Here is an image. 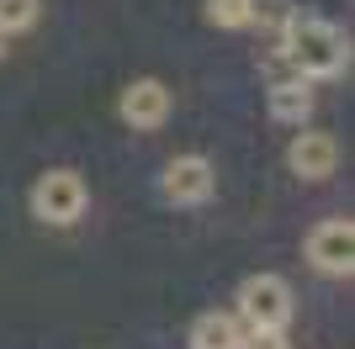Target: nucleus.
<instances>
[{
	"instance_id": "12",
	"label": "nucleus",
	"mask_w": 355,
	"mask_h": 349,
	"mask_svg": "<svg viewBox=\"0 0 355 349\" xmlns=\"http://www.w3.org/2000/svg\"><path fill=\"white\" fill-rule=\"evenodd\" d=\"M239 349H292V344H286V328H250Z\"/></svg>"
},
{
	"instance_id": "13",
	"label": "nucleus",
	"mask_w": 355,
	"mask_h": 349,
	"mask_svg": "<svg viewBox=\"0 0 355 349\" xmlns=\"http://www.w3.org/2000/svg\"><path fill=\"white\" fill-rule=\"evenodd\" d=\"M0 53H6V37H0Z\"/></svg>"
},
{
	"instance_id": "5",
	"label": "nucleus",
	"mask_w": 355,
	"mask_h": 349,
	"mask_svg": "<svg viewBox=\"0 0 355 349\" xmlns=\"http://www.w3.org/2000/svg\"><path fill=\"white\" fill-rule=\"evenodd\" d=\"M308 265L318 276H350L355 265V228L350 217H329L308 233Z\"/></svg>"
},
{
	"instance_id": "4",
	"label": "nucleus",
	"mask_w": 355,
	"mask_h": 349,
	"mask_svg": "<svg viewBox=\"0 0 355 349\" xmlns=\"http://www.w3.org/2000/svg\"><path fill=\"white\" fill-rule=\"evenodd\" d=\"M159 190L175 206H207L212 190H218V170H212L207 154H175L159 174Z\"/></svg>"
},
{
	"instance_id": "10",
	"label": "nucleus",
	"mask_w": 355,
	"mask_h": 349,
	"mask_svg": "<svg viewBox=\"0 0 355 349\" xmlns=\"http://www.w3.org/2000/svg\"><path fill=\"white\" fill-rule=\"evenodd\" d=\"M37 11H43V0H0V37L37 27Z\"/></svg>"
},
{
	"instance_id": "6",
	"label": "nucleus",
	"mask_w": 355,
	"mask_h": 349,
	"mask_svg": "<svg viewBox=\"0 0 355 349\" xmlns=\"http://www.w3.org/2000/svg\"><path fill=\"white\" fill-rule=\"evenodd\" d=\"M122 122L138 132H154L164 127V116H170V90L159 85V80H133V85L122 90V101H117Z\"/></svg>"
},
{
	"instance_id": "11",
	"label": "nucleus",
	"mask_w": 355,
	"mask_h": 349,
	"mask_svg": "<svg viewBox=\"0 0 355 349\" xmlns=\"http://www.w3.org/2000/svg\"><path fill=\"white\" fill-rule=\"evenodd\" d=\"M207 21L212 27H228V32L250 27V0H207Z\"/></svg>"
},
{
	"instance_id": "8",
	"label": "nucleus",
	"mask_w": 355,
	"mask_h": 349,
	"mask_svg": "<svg viewBox=\"0 0 355 349\" xmlns=\"http://www.w3.org/2000/svg\"><path fill=\"white\" fill-rule=\"evenodd\" d=\"M266 106H270V116H276V122H297V127H302V116L313 111V85L302 80V74H286V80H276V85H270Z\"/></svg>"
},
{
	"instance_id": "3",
	"label": "nucleus",
	"mask_w": 355,
	"mask_h": 349,
	"mask_svg": "<svg viewBox=\"0 0 355 349\" xmlns=\"http://www.w3.org/2000/svg\"><path fill=\"white\" fill-rule=\"evenodd\" d=\"M239 323L244 328H286L292 323V286L282 276H250L239 286Z\"/></svg>"
},
{
	"instance_id": "9",
	"label": "nucleus",
	"mask_w": 355,
	"mask_h": 349,
	"mask_svg": "<svg viewBox=\"0 0 355 349\" xmlns=\"http://www.w3.org/2000/svg\"><path fill=\"white\" fill-rule=\"evenodd\" d=\"M191 349H239L244 344V328H239L234 312H202V318L191 323V339H186Z\"/></svg>"
},
{
	"instance_id": "1",
	"label": "nucleus",
	"mask_w": 355,
	"mask_h": 349,
	"mask_svg": "<svg viewBox=\"0 0 355 349\" xmlns=\"http://www.w3.org/2000/svg\"><path fill=\"white\" fill-rule=\"evenodd\" d=\"M282 53L302 80H334L350 64L345 32L334 21H324V16H308V11H292V21L282 27Z\"/></svg>"
},
{
	"instance_id": "2",
	"label": "nucleus",
	"mask_w": 355,
	"mask_h": 349,
	"mask_svg": "<svg viewBox=\"0 0 355 349\" xmlns=\"http://www.w3.org/2000/svg\"><path fill=\"white\" fill-rule=\"evenodd\" d=\"M85 202H90V190L74 170H48V174H37V186H32V217L53 222V228L80 222Z\"/></svg>"
},
{
	"instance_id": "7",
	"label": "nucleus",
	"mask_w": 355,
	"mask_h": 349,
	"mask_svg": "<svg viewBox=\"0 0 355 349\" xmlns=\"http://www.w3.org/2000/svg\"><path fill=\"white\" fill-rule=\"evenodd\" d=\"M286 164H292L297 180H329L340 164V143L329 132H297L292 148H286Z\"/></svg>"
}]
</instances>
